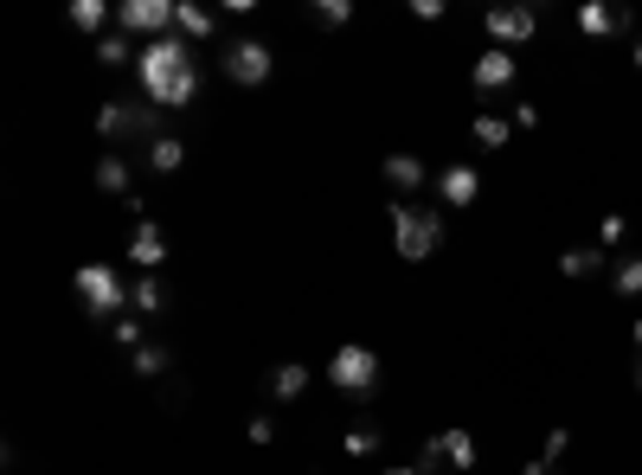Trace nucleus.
I'll return each mask as SVG.
<instances>
[{
    "label": "nucleus",
    "mask_w": 642,
    "mask_h": 475,
    "mask_svg": "<svg viewBox=\"0 0 642 475\" xmlns=\"http://www.w3.org/2000/svg\"><path fill=\"white\" fill-rule=\"evenodd\" d=\"M135 72H142V97H149L154 110H187L193 97H199V65H193V45L187 39H154L142 45V58H135Z\"/></svg>",
    "instance_id": "1"
},
{
    "label": "nucleus",
    "mask_w": 642,
    "mask_h": 475,
    "mask_svg": "<svg viewBox=\"0 0 642 475\" xmlns=\"http://www.w3.org/2000/svg\"><path fill=\"white\" fill-rule=\"evenodd\" d=\"M444 245V213L437 206H392V251L405 257V263H424V257H437Z\"/></svg>",
    "instance_id": "2"
},
{
    "label": "nucleus",
    "mask_w": 642,
    "mask_h": 475,
    "mask_svg": "<svg viewBox=\"0 0 642 475\" xmlns=\"http://www.w3.org/2000/svg\"><path fill=\"white\" fill-rule=\"evenodd\" d=\"M97 136L104 142H161V110L154 104H104L97 110Z\"/></svg>",
    "instance_id": "3"
},
{
    "label": "nucleus",
    "mask_w": 642,
    "mask_h": 475,
    "mask_svg": "<svg viewBox=\"0 0 642 475\" xmlns=\"http://www.w3.org/2000/svg\"><path fill=\"white\" fill-rule=\"evenodd\" d=\"M77 302H84L90 315H116V322H122L129 290H122V277H116L110 263H84V270H77Z\"/></svg>",
    "instance_id": "4"
},
{
    "label": "nucleus",
    "mask_w": 642,
    "mask_h": 475,
    "mask_svg": "<svg viewBox=\"0 0 642 475\" xmlns=\"http://www.w3.org/2000/svg\"><path fill=\"white\" fill-rule=\"evenodd\" d=\"M174 13H181V0H122L116 7V20H122V33L129 39H167V26H174Z\"/></svg>",
    "instance_id": "5"
},
{
    "label": "nucleus",
    "mask_w": 642,
    "mask_h": 475,
    "mask_svg": "<svg viewBox=\"0 0 642 475\" xmlns=\"http://www.w3.org/2000/svg\"><path fill=\"white\" fill-rule=\"evenodd\" d=\"M328 379H335L340 392H373L379 386V354L373 347H360V341H347L335 360H328Z\"/></svg>",
    "instance_id": "6"
},
{
    "label": "nucleus",
    "mask_w": 642,
    "mask_h": 475,
    "mask_svg": "<svg viewBox=\"0 0 642 475\" xmlns=\"http://www.w3.org/2000/svg\"><path fill=\"white\" fill-rule=\"evenodd\" d=\"M270 65H276V58H270L264 39H231V45H226V77H231V84H244V90H251V84H264Z\"/></svg>",
    "instance_id": "7"
},
{
    "label": "nucleus",
    "mask_w": 642,
    "mask_h": 475,
    "mask_svg": "<svg viewBox=\"0 0 642 475\" xmlns=\"http://www.w3.org/2000/svg\"><path fill=\"white\" fill-rule=\"evenodd\" d=\"M482 26H489L494 45H527V39L540 33V13H533V7H489Z\"/></svg>",
    "instance_id": "8"
},
{
    "label": "nucleus",
    "mask_w": 642,
    "mask_h": 475,
    "mask_svg": "<svg viewBox=\"0 0 642 475\" xmlns=\"http://www.w3.org/2000/svg\"><path fill=\"white\" fill-rule=\"evenodd\" d=\"M437 199H444L450 213H463V206H476V199H482V174H476L469 161H450V168L437 174Z\"/></svg>",
    "instance_id": "9"
},
{
    "label": "nucleus",
    "mask_w": 642,
    "mask_h": 475,
    "mask_svg": "<svg viewBox=\"0 0 642 475\" xmlns=\"http://www.w3.org/2000/svg\"><path fill=\"white\" fill-rule=\"evenodd\" d=\"M129 257H135L142 277H154V270L167 263V238H161V225L154 219H135V231H129Z\"/></svg>",
    "instance_id": "10"
},
{
    "label": "nucleus",
    "mask_w": 642,
    "mask_h": 475,
    "mask_svg": "<svg viewBox=\"0 0 642 475\" xmlns=\"http://www.w3.org/2000/svg\"><path fill=\"white\" fill-rule=\"evenodd\" d=\"M469 84H476L482 97L508 90V84H514V52H501V45H494V52H482V58H476V72H469Z\"/></svg>",
    "instance_id": "11"
},
{
    "label": "nucleus",
    "mask_w": 642,
    "mask_h": 475,
    "mask_svg": "<svg viewBox=\"0 0 642 475\" xmlns=\"http://www.w3.org/2000/svg\"><path fill=\"white\" fill-rule=\"evenodd\" d=\"M379 174H385V186H392V193H417V186L431 181L417 154H385V168H379Z\"/></svg>",
    "instance_id": "12"
},
{
    "label": "nucleus",
    "mask_w": 642,
    "mask_h": 475,
    "mask_svg": "<svg viewBox=\"0 0 642 475\" xmlns=\"http://www.w3.org/2000/svg\"><path fill=\"white\" fill-rule=\"evenodd\" d=\"M97 186H104V193H116V199L129 206V199H135V193H129V186H135V168H129L122 154H104V161H97Z\"/></svg>",
    "instance_id": "13"
},
{
    "label": "nucleus",
    "mask_w": 642,
    "mask_h": 475,
    "mask_svg": "<svg viewBox=\"0 0 642 475\" xmlns=\"http://www.w3.org/2000/svg\"><path fill=\"white\" fill-rule=\"evenodd\" d=\"M174 26H181V39H187V45H206V39L219 33V20H213L206 7H193V0H181V13H174Z\"/></svg>",
    "instance_id": "14"
},
{
    "label": "nucleus",
    "mask_w": 642,
    "mask_h": 475,
    "mask_svg": "<svg viewBox=\"0 0 642 475\" xmlns=\"http://www.w3.org/2000/svg\"><path fill=\"white\" fill-rule=\"evenodd\" d=\"M303 392H308V366L303 360H290V366H276V373H270V399H276V404L303 399Z\"/></svg>",
    "instance_id": "15"
},
{
    "label": "nucleus",
    "mask_w": 642,
    "mask_h": 475,
    "mask_svg": "<svg viewBox=\"0 0 642 475\" xmlns=\"http://www.w3.org/2000/svg\"><path fill=\"white\" fill-rule=\"evenodd\" d=\"M578 33H585V39L623 33V13H610V7H598V0H585V7H578Z\"/></svg>",
    "instance_id": "16"
},
{
    "label": "nucleus",
    "mask_w": 642,
    "mask_h": 475,
    "mask_svg": "<svg viewBox=\"0 0 642 475\" xmlns=\"http://www.w3.org/2000/svg\"><path fill=\"white\" fill-rule=\"evenodd\" d=\"M181 161H187V142H181V136L149 142V168H154V174H181Z\"/></svg>",
    "instance_id": "17"
},
{
    "label": "nucleus",
    "mask_w": 642,
    "mask_h": 475,
    "mask_svg": "<svg viewBox=\"0 0 642 475\" xmlns=\"http://www.w3.org/2000/svg\"><path fill=\"white\" fill-rule=\"evenodd\" d=\"M559 270L566 277H598L605 270V251L598 245H572V251H559Z\"/></svg>",
    "instance_id": "18"
},
{
    "label": "nucleus",
    "mask_w": 642,
    "mask_h": 475,
    "mask_svg": "<svg viewBox=\"0 0 642 475\" xmlns=\"http://www.w3.org/2000/svg\"><path fill=\"white\" fill-rule=\"evenodd\" d=\"M437 450H444V463H450V469H476V438H469V431H444Z\"/></svg>",
    "instance_id": "19"
},
{
    "label": "nucleus",
    "mask_w": 642,
    "mask_h": 475,
    "mask_svg": "<svg viewBox=\"0 0 642 475\" xmlns=\"http://www.w3.org/2000/svg\"><path fill=\"white\" fill-rule=\"evenodd\" d=\"M104 20H110V7L104 0H72V26L90 39H104Z\"/></svg>",
    "instance_id": "20"
},
{
    "label": "nucleus",
    "mask_w": 642,
    "mask_h": 475,
    "mask_svg": "<svg viewBox=\"0 0 642 475\" xmlns=\"http://www.w3.org/2000/svg\"><path fill=\"white\" fill-rule=\"evenodd\" d=\"M129 309H135V315H161V309H167V295H161V283H154V277H142V283L129 290Z\"/></svg>",
    "instance_id": "21"
},
{
    "label": "nucleus",
    "mask_w": 642,
    "mask_h": 475,
    "mask_svg": "<svg viewBox=\"0 0 642 475\" xmlns=\"http://www.w3.org/2000/svg\"><path fill=\"white\" fill-rule=\"evenodd\" d=\"M129 58H135L129 33H104V39H97V65H129Z\"/></svg>",
    "instance_id": "22"
},
{
    "label": "nucleus",
    "mask_w": 642,
    "mask_h": 475,
    "mask_svg": "<svg viewBox=\"0 0 642 475\" xmlns=\"http://www.w3.org/2000/svg\"><path fill=\"white\" fill-rule=\"evenodd\" d=\"M508 136H514V122H501V116H476V142L482 148H508Z\"/></svg>",
    "instance_id": "23"
},
{
    "label": "nucleus",
    "mask_w": 642,
    "mask_h": 475,
    "mask_svg": "<svg viewBox=\"0 0 642 475\" xmlns=\"http://www.w3.org/2000/svg\"><path fill=\"white\" fill-rule=\"evenodd\" d=\"M610 290H617V295H642V257H623V263H617Z\"/></svg>",
    "instance_id": "24"
},
{
    "label": "nucleus",
    "mask_w": 642,
    "mask_h": 475,
    "mask_svg": "<svg viewBox=\"0 0 642 475\" xmlns=\"http://www.w3.org/2000/svg\"><path fill=\"white\" fill-rule=\"evenodd\" d=\"M129 366H135L142 379H161V373H167V347H154V341H149V347H135V360H129Z\"/></svg>",
    "instance_id": "25"
},
{
    "label": "nucleus",
    "mask_w": 642,
    "mask_h": 475,
    "mask_svg": "<svg viewBox=\"0 0 642 475\" xmlns=\"http://www.w3.org/2000/svg\"><path fill=\"white\" fill-rule=\"evenodd\" d=\"M353 20V0H315V26H347Z\"/></svg>",
    "instance_id": "26"
},
{
    "label": "nucleus",
    "mask_w": 642,
    "mask_h": 475,
    "mask_svg": "<svg viewBox=\"0 0 642 475\" xmlns=\"http://www.w3.org/2000/svg\"><path fill=\"white\" fill-rule=\"evenodd\" d=\"M340 450H347V456H373L379 431H373V424H360V431H347V438H340Z\"/></svg>",
    "instance_id": "27"
},
{
    "label": "nucleus",
    "mask_w": 642,
    "mask_h": 475,
    "mask_svg": "<svg viewBox=\"0 0 642 475\" xmlns=\"http://www.w3.org/2000/svg\"><path fill=\"white\" fill-rule=\"evenodd\" d=\"M116 347H129V354H135V347H149V341H142V322H135V315H122V322H116Z\"/></svg>",
    "instance_id": "28"
},
{
    "label": "nucleus",
    "mask_w": 642,
    "mask_h": 475,
    "mask_svg": "<svg viewBox=\"0 0 642 475\" xmlns=\"http://www.w3.org/2000/svg\"><path fill=\"white\" fill-rule=\"evenodd\" d=\"M623 231H630V225H623L617 213H610V219L598 225V251H610V245H623Z\"/></svg>",
    "instance_id": "29"
},
{
    "label": "nucleus",
    "mask_w": 642,
    "mask_h": 475,
    "mask_svg": "<svg viewBox=\"0 0 642 475\" xmlns=\"http://www.w3.org/2000/svg\"><path fill=\"white\" fill-rule=\"evenodd\" d=\"M566 450H572V431H546V456H540V463H559Z\"/></svg>",
    "instance_id": "30"
},
{
    "label": "nucleus",
    "mask_w": 642,
    "mask_h": 475,
    "mask_svg": "<svg viewBox=\"0 0 642 475\" xmlns=\"http://www.w3.org/2000/svg\"><path fill=\"white\" fill-rule=\"evenodd\" d=\"M251 443H276V424L270 418H251Z\"/></svg>",
    "instance_id": "31"
},
{
    "label": "nucleus",
    "mask_w": 642,
    "mask_h": 475,
    "mask_svg": "<svg viewBox=\"0 0 642 475\" xmlns=\"http://www.w3.org/2000/svg\"><path fill=\"white\" fill-rule=\"evenodd\" d=\"M521 475H553V463H527V469H521Z\"/></svg>",
    "instance_id": "32"
},
{
    "label": "nucleus",
    "mask_w": 642,
    "mask_h": 475,
    "mask_svg": "<svg viewBox=\"0 0 642 475\" xmlns=\"http://www.w3.org/2000/svg\"><path fill=\"white\" fill-rule=\"evenodd\" d=\"M636 392H642V360H636Z\"/></svg>",
    "instance_id": "33"
},
{
    "label": "nucleus",
    "mask_w": 642,
    "mask_h": 475,
    "mask_svg": "<svg viewBox=\"0 0 642 475\" xmlns=\"http://www.w3.org/2000/svg\"><path fill=\"white\" fill-rule=\"evenodd\" d=\"M636 72H642V45H636Z\"/></svg>",
    "instance_id": "34"
},
{
    "label": "nucleus",
    "mask_w": 642,
    "mask_h": 475,
    "mask_svg": "<svg viewBox=\"0 0 642 475\" xmlns=\"http://www.w3.org/2000/svg\"><path fill=\"white\" fill-rule=\"evenodd\" d=\"M636 347H642V322H636Z\"/></svg>",
    "instance_id": "35"
},
{
    "label": "nucleus",
    "mask_w": 642,
    "mask_h": 475,
    "mask_svg": "<svg viewBox=\"0 0 642 475\" xmlns=\"http://www.w3.org/2000/svg\"><path fill=\"white\" fill-rule=\"evenodd\" d=\"M392 475H417V469H392Z\"/></svg>",
    "instance_id": "36"
}]
</instances>
